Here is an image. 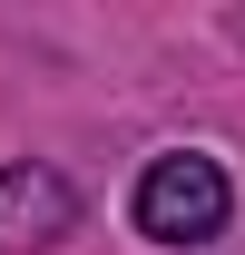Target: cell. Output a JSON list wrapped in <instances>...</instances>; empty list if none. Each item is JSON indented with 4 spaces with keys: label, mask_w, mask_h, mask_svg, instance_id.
<instances>
[{
    "label": "cell",
    "mask_w": 245,
    "mask_h": 255,
    "mask_svg": "<svg viewBox=\"0 0 245 255\" xmlns=\"http://www.w3.org/2000/svg\"><path fill=\"white\" fill-rule=\"evenodd\" d=\"M127 216H137V236H157V246H216L226 216H236V187H226L216 157H186L177 147V157H147Z\"/></svg>",
    "instance_id": "6da1fadb"
},
{
    "label": "cell",
    "mask_w": 245,
    "mask_h": 255,
    "mask_svg": "<svg viewBox=\"0 0 245 255\" xmlns=\"http://www.w3.org/2000/svg\"><path fill=\"white\" fill-rule=\"evenodd\" d=\"M59 236H79V187L59 167H39V157L0 167V255H39Z\"/></svg>",
    "instance_id": "7a4b0ae2"
}]
</instances>
